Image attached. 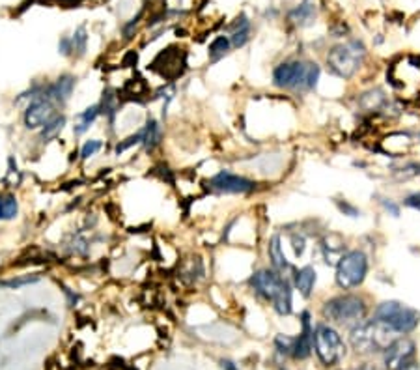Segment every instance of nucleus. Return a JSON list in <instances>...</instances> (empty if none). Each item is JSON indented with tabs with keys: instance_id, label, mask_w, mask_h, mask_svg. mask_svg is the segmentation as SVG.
<instances>
[{
	"instance_id": "nucleus-5",
	"label": "nucleus",
	"mask_w": 420,
	"mask_h": 370,
	"mask_svg": "<svg viewBox=\"0 0 420 370\" xmlns=\"http://www.w3.org/2000/svg\"><path fill=\"white\" fill-rule=\"evenodd\" d=\"M312 348L325 366L338 365L346 355V344L340 333L329 324H320L312 329Z\"/></svg>"
},
{
	"instance_id": "nucleus-23",
	"label": "nucleus",
	"mask_w": 420,
	"mask_h": 370,
	"mask_svg": "<svg viewBox=\"0 0 420 370\" xmlns=\"http://www.w3.org/2000/svg\"><path fill=\"white\" fill-rule=\"evenodd\" d=\"M64 126H66V117H58V114H56L53 120H49V122L41 127V140H43V143L55 140L62 133Z\"/></svg>"
},
{
	"instance_id": "nucleus-21",
	"label": "nucleus",
	"mask_w": 420,
	"mask_h": 370,
	"mask_svg": "<svg viewBox=\"0 0 420 370\" xmlns=\"http://www.w3.org/2000/svg\"><path fill=\"white\" fill-rule=\"evenodd\" d=\"M316 15V2L314 0H304L303 4H299L295 10L290 13V21L295 25H306V22Z\"/></svg>"
},
{
	"instance_id": "nucleus-16",
	"label": "nucleus",
	"mask_w": 420,
	"mask_h": 370,
	"mask_svg": "<svg viewBox=\"0 0 420 370\" xmlns=\"http://www.w3.org/2000/svg\"><path fill=\"white\" fill-rule=\"evenodd\" d=\"M230 44L233 47H243L250 38V21L245 15H239L230 27Z\"/></svg>"
},
{
	"instance_id": "nucleus-12",
	"label": "nucleus",
	"mask_w": 420,
	"mask_h": 370,
	"mask_svg": "<svg viewBox=\"0 0 420 370\" xmlns=\"http://www.w3.org/2000/svg\"><path fill=\"white\" fill-rule=\"evenodd\" d=\"M151 66H154V70H157L161 75L174 79L182 73V66H185V58H183V53L170 47V49L163 51V53L155 58V62Z\"/></svg>"
},
{
	"instance_id": "nucleus-2",
	"label": "nucleus",
	"mask_w": 420,
	"mask_h": 370,
	"mask_svg": "<svg viewBox=\"0 0 420 370\" xmlns=\"http://www.w3.org/2000/svg\"><path fill=\"white\" fill-rule=\"evenodd\" d=\"M320 79V67L312 62H282L273 72V83L284 90H312Z\"/></svg>"
},
{
	"instance_id": "nucleus-10",
	"label": "nucleus",
	"mask_w": 420,
	"mask_h": 370,
	"mask_svg": "<svg viewBox=\"0 0 420 370\" xmlns=\"http://www.w3.org/2000/svg\"><path fill=\"white\" fill-rule=\"evenodd\" d=\"M284 284H286V279L275 270H260L250 277V286L255 288V292L266 301H273L277 298V293L280 292Z\"/></svg>"
},
{
	"instance_id": "nucleus-28",
	"label": "nucleus",
	"mask_w": 420,
	"mask_h": 370,
	"mask_svg": "<svg viewBox=\"0 0 420 370\" xmlns=\"http://www.w3.org/2000/svg\"><path fill=\"white\" fill-rule=\"evenodd\" d=\"M39 281V277H30V275H27V277H19V279H11V281H4L2 282V286H6V288H21V286H27V284H32V282H38Z\"/></svg>"
},
{
	"instance_id": "nucleus-14",
	"label": "nucleus",
	"mask_w": 420,
	"mask_h": 370,
	"mask_svg": "<svg viewBox=\"0 0 420 370\" xmlns=\"http://www.w3.org/2000/svg\"><path fill=\"white\" fill-rule=\"evenodd\" d=\"M301 335L295 338L293 343V352L292 355L295 359H306L312 352V326H310V315L309 312H303L301 315Z\"/></svg>"
},
{
	"instance_id": "nucleus-33",
	"label": "nucleus",
	"mask_w": 420,
	"mask_h": 370,
	"mask_svg": "<svg viewBox=\"0 0 420 370\" xmlns=\"http://www.w3.org/2000/svg\"><path fill=\"white\" fill-rule=\"evenodd\" d=\"M280 370H286V369H280Z\"/></svg>"
},
{
	"instance_id": "nucleus-32",
	"label": "nucleus",
	"mask_w": 420,
	"mask_h": 370,
	"mask_svg": "<svg viewBox=\"0 0 420 370\" xmlns=\"http://www.w3.org/2000/svg\"><path fill=\"white\" fill-rule=\"evenodd\" d=\"M355 370H377V366L370 365V363H365V365H360L359 369H355Z\"/></svg>"
},
{
	"instance_id": "nucleus-17",
	"label": "nucleus",
	"mask_w": 420,
	"mask_h": 370,
	"mask_svg": "<svg viewBox=\"0 0 420 370\" xmlns=\"http://www.w3.org/2000/svg\"><path fill=\"white\" fill-rule=\"evenodd\" d=\"M267 251H269V260H271L273 270L277 273H284L286 270H290V262H287L286 256H284V251H282L280 236H273Z\"/></svg>"
},
{
	"instance_id": "nucleus-7",
	"label": "nucleus",
	"mask_w": 420,
	"mask_h": 370,
	"mask_svg": "<svg viewBox=\"0 0 420 370\" xmlns=\"http://www.w3.org/2000/svg\"><path fill=\"white\" fill-rule=\"evenodd\" d=\"M368 275V256L363 251H348L337 262V284L342 290H353Z\"/></svg>"
},
{
	"instance_id": "nucleus-15",
	"label": "nucleus",
	"mask_w": 420,
	"mask_h": 370,
	"mask_svg": "<svg viewBox=\"0 0 420 370\" xmlns=\"http://www.w3.org/2000/svg\"><path fill=\"white\" fill-rule=\"evenodd\" d=\"M316 270L312 265H304L301 270H297L293 273V286L295 290H299V293L303 298H310L312 296V290H314L316 284Z\"/></svg>"
},
{
	"instance_id": "nucleus-6",
	"label": "nucleus",
	"mask_w": 420,
	"mask_h": 370,
	"mask_svg": "<svg viewBox=\"0 0 420 370\" xmlns=\"http://www.w3.org/2000/svg\"><path fill=\"white\" fill-rule=\"evenodd\" d=\"M376 320L387 324L398 335H405V333L416 329L420 322V312L400 301H383L381 305H377Z\"/></svg>"
},
{
	"instance_id": "nucleus-1",
	"label": "nucleus",
	"mask_w": 420,
	"mask_h": 370,
	"mask_svg": "<svg viewBox=\"0 0 420 370\" xmlns=\"http://www.w3.org/2000/svg\"><path fill=\"white\" fill-rule=\"evenodd\" d=\"M398 333L379 320H360L351 327L349 344L357 354H376L383 352L393 343Z\"/></svg>"
},
{
	"instance_id": "nucleus-20",
	"label": "nucleus",
	"mask_w": 420,
	"mask_h": 370,
	"mask_svg": "<svg viewBox=\"0 0 420 370\" xmlns=\"http://www.w3.org/2000/svg\"><path fill=\"white\" fill-rule=\"evenodd\" d=\"M19 213V202L13 193L0 194V221H11Z\"/></svg>"
},
{
	"instance_id": "nucleus-19",
	"label": "nucleus",
	"mask_w": 420,
	"mask_h": 370,
	"mask_svg": "<svg viewBox=\"0 0 420 370\" xmlns=\"http://www.w3.org/2000/svg\"><path fill=\"white\" fill-rule=\"evenodd\" d=\"M101 114L100 105H92L88 109H84L83 112H79L77 114V124L73 127V131L75 135H83L84 131H88V127L97 120V117Z\"/></svg>"
},
{
	"instance_id": "nucleus-11",
	"label": "nucleus",
	"mask_w": 420,
	"mask_h": 370,
	"mask_svg": "<svg viewBox=\"0 0 420 370\" xmlns=\"http://www.w3.org/2000/svg\"><path fill=\"white\" fill-rule=\"evenodd\" d=\"M211 189H215L219 193H230V194H243L255 191L256 183L250 182L249 178L239 176L233 172L221 171L217 176L211 178L210 182Z\"/></svg>"
},
{
	"instance_id": "nucleus-31",
	"label": "nucleus",
	"mask_w": 420,
	"mask_h": 370,
	"mask_svg": "<svg viewBox=\"0 0 420 370\" xmlns=\"http://www.w3.org/2000/svg\"><path fill=\"white\" fill-rule=\"evenodd\" d=\"M340 210L348 211V213L351 217H357V210H355V208H351V206H349V204H342V206H340Z\"/></svg>"
},
{
	"instance_id": "nucleus-13",
	"label": "nucleus",
	"mask_w": 420,
	"mask_h": 370,
	"mask_svg": "<svg viewBox=\"0 0 420 370\" xmlns=\"http://www.w3.org/2000/svg\"><path fill=\"white\" fill-rule=\"evenodd\" d=\"M75 83H77V79L73 77V75H62V77L56 79L55 83L45 86L43 94L47 95L55 105H64V103L72 98Z\"/></svg>"
},
{
	"instance_id": "nucleus-24",
	"label": "nucleus",
	"mask_w": 420,
	"mask_h": 370,
	"mask_svg": "<svg viewBox=\"0 0 420 370\" xmlns=\"http://www.w3.org/2000/svg\"><path fill=\"white\" fill-rule=\"evenodd\" d=\"M232 44H230V38L228 36H219V38L213 39V44L210 45V58L213 62L222 58L230 51Z\"/></svg>"
},
{
	"instance_id": "nucleus-3",
	"label": "nucleus",
	"mask_w": 420,
	"mask_h": 370,
	"mask_svg": "<svg viewBox=\"0 0 420 370\" xmlns=\"http://www.w3.org/2000/svg\"><path fill=\"white\" fill-rule=\"evenodd\" d=\"M366 58V47L363 41L351 39L346 44L332 47L327 55V64L334 75L342 79H351L359 72Z\"/></svg>"
},
{
	"instance_id": "nucleus-8",
	"label": "nucleus",
	"mask_w": 420,
	"mask_h": 370,
	"mask_svg": "<svg viewBox=\"0 0 420 370\" xmlns=\"http://www.w3.org/2000/svg\"><path fill=\"white\" fill-rule=\"evenodd\" d=\"M416 346L407 337H396L383 350V363L387 370H409L415 366Z\"/></svg>"
},
{
	"instance_id": "nucleus-4",
	"label": "nucleus",
	"mask_w": 420,
	"mask_h": 370,
	"mask_svg": "<svg viewBox=\"0 0 420 370\" xmlns=\"http://www.w3.org/2000/svg\"><path fill=\"white\" fill-rule=\"evenodd\" d=\"M323 318L334 324H357L365 320L368 307L365 299L355 296V293H342L337 298H331L323 305Z\"/></svg>"
},
{
	"instance_id": "nucleus-26",
	"label": "nucleus",
	"mask_w": 420,
	"mask_h": 370,
	"mask_svg": "<svg viewBox=\"0 0 420 370\" xmlns=\"http://www.w3.org/2000/svg\"><path fill=\"white\" fill-rule=\"evenodd\" d=\"M293 343H295V338L286 337V335H278L277 341H275V346H277L278 354L292 355V352H293Z\"/></svg>"
},
{
	"instance_id": "nucleus-27",
	"label": "nucleus",
	"mask_w": 420,
	"mask_h": 370,
	"mask_svg": "<svg viewBox=\"0 0 420 370\" xmlns=\"http://www.w3.org/2000/svg\"><path fill=\"white\" fill-rule=\"evenodd\" d=\"M103 148V143L94 138V140H88V143H84L83 150H81V155H83V159H90L92 155H95L100 150Z\"/></svg>"
},
{
	"instance_id": "nucleus-30",
	"label": "nucleus",
	"mask_w": 420,
	"mask_h": 370,
	"mask_svg": "<svg viewBox=\"0 0 420 370\" xmlns=\"http://www.w3.org/2000/svg\"><path fill=\"white\" fill-rule=\"evenodd\" d=\"M60 53L62 55H72L73 49H72V41H69V38H64L60 41Z\"/></svg>"
},
{
	"instance_id": "nucleus-25",
	"label": "nucleus",
	"mask_w": 420,
	"mask_h": 370,
	"mask_svg": "<svg viewBox=\"0 0 420 370\" xmlns=\"http://www.w3.org/2000/svg\"><path fill=\"white\" fill-rule=\"evenodd\" d=\"M72 41V49L73 53H77V55H83L84 51H86V44H88V34H86V28L79 27L73 36L69 38Z\"/></svg>"
},
{
	"instance_id": "nucleus-29",
	"label": "nucleus",
	"mask_w": 420,
	"mask_h": 370,
	"mask_svg": "<svg viewBox=\"0 0 420 370\" xmlns=\"http://www.w3.org/2000/svg\"><path fill=\"white\" fill-rule=\"evenodd\" d=\"M405 206H409V208H413V210H419L420 211V193H413L409 194L407 199L404 200Z\"/></svg>"
},
{
	"instance_id": "nucleus-22",
	"label": "nucleus",
	"mask_w": 420,
	"mask_h": 370,
	"mask_svg": "<svg viewBox=\"0 0 420 370\" xmlns=\"http://www.w3.org/2000/svg\"><path fill=\"white\" fill-rule=\"evenodd\" d=\"M140 131H142V144L146 146L148 152H151L161 143V135H163L161 133V126L155 120H148V124Z\"/></svg>"
},
{
	"instance_id": "nucleus-18",
	"label": "nucleus",
	"mask_w": 420,
	"mask_h": 370,
	"mask_svg": "<svg viewBox=\"0 0 420 370\" xmlns=\"http://www.w3.org/2000/svg\"><path fill=\"white\" fill-rule=\"evenodd\" d=\"M273 309L277 310L280 316H287L290 312H292V305H293V299H292V284L286 281V284L282 286L280 292L277 293V298L271 301Z\"/></svg>"
},
{
	"instance_id": "nucleus-9",
	"label": "nucleus",
	"mask_w": 420,
	"mask_h": 370,
	"mask_svg": "<svg viewBox=\"0 0 420 370\" xmlns=\"http://www.w3.org/2000/svg\"><path fill=\"white\" fill-rule=\"evenodd\" d=\"M43 92L45 88L41 90V94L36 95V98L30 101V105H28L27 111H25V126H27L28 129H39V127H43L45 124L56 117V105L43 94Z\"/></svg>"
}]
</instances>
